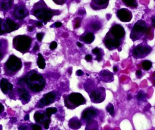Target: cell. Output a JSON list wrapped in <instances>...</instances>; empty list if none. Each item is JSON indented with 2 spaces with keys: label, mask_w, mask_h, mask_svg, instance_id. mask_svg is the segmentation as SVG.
Instances as JSON below:
<instances>
[{
  "label": "cell",
  "mask_w": 155,
  "mask_h": 130,
  "mask_svg": "<svg viewBox=\"0 0 155 130\" xmlns=\"http://www.w3.org/2000/svg\"><path fill=\"white\" fill-rule=\"evenodd\" d=\"M26 83L33 91L39 92L42 91L45 84V80L41 75L38 74L36 71H32L28 74L26 78Z\"/></svg>",
  "instance_id": "cell-1"
},
{
  "label": "cell",
  "mask_w": 155,
  "mask_h": 130,
  "mask_svg": "<svg viewBox=\"0 0 155 130\" xmlns=\"http://www.w3.org/2000/svg\"><path fill=\"white\" fill-rule=\"evenodd\" d=\"M148 30V26L147 23L142 19L138 20L134 24L130 35V38L134 42L139 40L144 36Z\"/></svg>",
  "instance_id": "cell-2"
},
{
  "label": "cell",
  "mask_w": 155,
  "mask_h": 130,
  "mask_svg": "<svg viewBox=\"0 0 155 130\" xmlns=\"http://www.w3.org/2000/svg\"><path fill=\"white\" fill-rule=\"evenodd\" d=\"M152 51V48L146 41H143L133 48L132 56L136 59H143L150 54Z\"/></svg>",
  "instance_id": "cell-3"
},
{
  "label": "cell",
  "mask_w": 155,
  "mask_h": 130,
  "mask_svg": "<svg viewBox=\"0 0 155 130\" xmlns=\"http://www.w3.org/2000/svg\"><path fill=\"white\" fill-rule=\"evenodd\" d=\"M31 40L26 36H17L13 39L15 48L19 52L24 53L28 50L31 46Z\"/></svg>",
  "instance_id": "cell-4"
},
{
  "label": "cell",
  "mask_w": 155,
  "mask_h": 130,
  "mask_svg": "<svg viewBox=\"0 0 155 130\" xmlns=\"http://www.w3.org/2000/svg\"><path fill=\"white\" fill-rule=\"evenodd\" d=\"M68 100L73 104L72 109H75L85 103V100L82 95L78 93H73L68 96Z\"/></svg>",
  "instance_id": "cell-5"
},
{
  "label": "cell",
  "mask_w": 155,
  "mask_h": 130,
  "mask_svg": "<svg viewBox=\"0 0 155 130\" xmlns=\"http://www.w3.org/2000/svg\"><path fill=\"white\" fill-rule=\"evenodd\" d=\"M6 66L8 69L12 71H17L22 67V61L17 57L12 55L7 60Z\"/></svg>",
  "instance_id": "cell-6"
},
{
  "label": "cell",
  "mask_w": 155,
  "mask_h": 130,
  "mask_svg": "<svg viewBox=\"0 0 155 130\" xmlns=\"http://www.w3.org/2000/svg\"><path fill=\"white\" fill-rule=\"evenodd\" d=\"M34 14L36 17L39 19H43L45 22H47L52 18L53 12L45 9H43L35 10Z\"/></svg>",
  "instance_id": "cell-7"
},
{
  "label": "cell",
  "mask_w": 155,
  "mask_h": 130,
  "mask_svg": "<svg viewBox=\"0 0 155 130\" xmlns=\"http://www.w3.org/2000/svg\"><path fill=\"white\" fill-rule=\"evenodd\" d=\"M117 16L121 21L129 22L133 18V14L130 10L128 9L122 8L117 12Z\"/></svg>",
  "instance_id": "cell-8"
},
{
  "label": "cell",
  "mask_w": 155,
  "mask_h": 130,
  "mask_svg": "<svg viewBox=\"0 0 155 130\" xmlns=\"http://www.w3.org/2000/svg\"><path fill=\"white\" fill-rule=\"evenodd\" d=\"M111 32L114 39L120 40L124 38L125 31L124 27L119 24L114 26L111 29Z\"/></svg>",
  "instance_id": "cell-9"
},
{
  "label": "cell",
  "mask_w": 155,
  "mask_h": 130,
  "mask_svg": "<svg viewBox=\"0 0 155 130\" xmlns=\"http://www.w3.org/2000/svg\"><path fill=\"white\" fill-rule=\"evenodd\" d=\"M56 94L54 92H50L44 95V97L40 101L38 107L42 108L45 106L51 104L55 100Z\"/></svg>",
  "instance_id": "cell-10"
},
{
  "label": "cell",
  "mask_w": 155,
  "mask_h": 130,
  "mask_svg": "<svg viewBox=\"0 0 155 130\" xmlns=\"http://www.w3.org/2000/svg\"><path fill=\"white\" fill-rule=\"evenodd\" d=\"M97 115V111L93 109H87L83 111L82 114V118L84 121H88L93 120Z\"/></svg>",
  "instance_id": "cell-11"
},
{
  "label": "cell",
  "mask_w": 155,
  "mask_h": 130,
  "mask_svg": "<svg viewBox=\"0 0 155 130\" xmlns=\"http://www.w3.org/2000/svg\"><path fill=\"white\" fill-rule=\"evenodd\" d=\"M19 28V27L18 24L10 19H7L6 20V23L4 24V30H5L6 32H11L15 30H18Z\"/></svg>",
  "instance_id": "cell-12"
},
{
  "label": "cell",
  "mask_w": 155,
  "mask_h": 130,
  "mask_svg": "<svg viewBox=\"0 0 155 130\" xmlns=\"http://www.w3.org/2000/svg\"><path fill=\"white\" fill-rule=\"evenodd\" d=\"M0 87L1 91L4 93L6 94L9 91H12L13 86L11 83L8 81L7 79L5 78H2L1 80Z\"/></svg>",
  "instance_id": "cell-13"
},
{
  "label": "cell",
  "mask_w": 155,
  "mask_h": 130,
  "mask_svg": "<svg viewBox=\"0 0 155 130\" xmlns=\"http://www.w3.org/2000/svg\"><path fill=\"white\" fill-rule=\"evenodd\" d=\"M34 119L37 122L39 123L44 124L45 122L47 119H49V118L46 116V113H40L39 112H36L34 114Z\"/></svg>",
  "instance_id": "cell-14"
},
{
  "label": "cell",
  "mask_w": 155,
  "mask_h": 130,
  "mask_svg": "<svg viewBox=\"0 0 155 130\" xmlns=\"http://www.w3.org/2000/svg\"><path fill=\"white\" fill-rule=\"evenodd\" d=\"M27 11L23 7H17L14 11L15 16L17 19H22L24 18L27 15Z\"/></svg>",
  "instance_id": "cell-15"
},
{
  "label": "cell",
  "mask_w": 155,
  "mask_h": 130,
  "mask_svg": "<svg viewBox=\"0 0 155 130\" xmlns=\"http://www.w3.org/2000/svg\"><path fill=\"white\" fill-rule=\"evenodd\" d=\"M68 126L71 129L77 130L80 128L81 122L78 118L75 117L69 120L68 122Z\"/></svg>",
  "instance_id": "cell-16"
},
{
  "label": "cell",
  "mask_w": 155,
  "mask_h": 130,
  "mask_svg": "<svg viewBox=\"0 0 155 130\" xmlns=\"http://www.w3.org/2000/svg\"><path fill=\"white\" fill-rule=\"evenodd\" d=\"M121 42V40L116 39H109L105 41V44L108 47H114L117 48L120 46Z\"/></svg>",
  "instance_id": "cell-17"
},
{
  "label": "cell",
  "mask_w": 155,
  "mask_h": 130,
  "mask_svg": "<svg viewBox=\"0 0 155 130\" xmlns=\"http://www.w3.org/2000/svg\"><path fill=\"white\" fill-rule=\"evenodd\" d=\"M20 97L26 101H27L30 99V95L28 92L24 88H19L18 89Z\"/></svg>",
  "instance_id": "cell-18"
},
{
  "label": "cell",
  "mask_w": 155,
  "mask_h": 130,
  "mask_svg": "<svg viewBox=\"0 0 155 130\" xmlns=\"http://www.w3.org/2000/svg\"><path fill=\"white\" fill-rule=\"evenodd\" d=\"M37 63L40 69H44L45 67V62L43 56L40 53L38 54V59Z\"/></svg>",
  "instance_id": "cell-19"
},
{
  "label": "cell",
  "mask_w": 155,
  "mask_h": 130,
  "mask_svg": "<svg viewBox=\"0 0 155 130\" xmlns=\"http://www.w3.org/2000/svg\"><path fill=\"white\" fill-rule=\"evenodd\" d=\"M101 93L98 91H94L92 92L90 95V97L92 100L95 101V103L99 101L101 99Z\"/></svg>",
  "instance_id": "cell-20"
},
{
  "label": "cell",
  "mask_w": 155,
  "mask_h": 130,
  "mask_svg": "<svg viewBox=\"0 0 155 130\" xmlns=\"http://www.w3.org/2000/svg\"><path fill=\"white\" fill-rule=\"evenodd\" d=\"M142 67L144 70L147 71L150 70L151 68L152 67V63L151 61L149 60H144L143 61L142 63Z\"/></svg>",
  "instance_id": "cell-21"
},
{
  "label": "cell",
  "mask_w": 155,
  "mask_h": 130,
  "mask_svg": "<svg viewBox=\"0 0 155 130\" xmlns=\"http://www.w3.org/2000/svg\"><path fill=\"white\" fill-rule=\"evenodd\" d=\"M122 1L126 6L133 7V8H137L138 7V3L137 1L135 0H126Z\"/></svg>",
  "instance_id": "cell-22"
},
{
  "label": "cell",
  "mask_w": 155,
  "mask_h": 130,
  "mask_svg": "<svg viewBox=\"0 0 155 130\" xmlns=\"http://www.w3.org/2000/svg\"><path fill=\"white\" fill-rule=\"evenodd\" d=\"M147 95L144 91L141 90L138 92L136 96L137 100L139 102H144L146 100Z\"/></svg>",
  "instance_id": "cell-23"
},
{
  "label": "cell",
  "mask_w": 155,
  "mask_h": 130,
  "mask_svg": "<svg viewBox=\"0 0 155 130\" xmlns=\"http://www.w3.org/2000/svg\"><path fill=\"white\" fill-rule=\"evenodd\" d=\"M94 39V36L92 33H89L84 37L83 40H84L86 43L90 44L93 42Z\"/></svg>",
  "instance_id": "cell-24"
},
{
  "label": "cell",
  "mask_w": 155,
  "mask_h": 130,
  "mask_svg": "<svg viewBox=\"0 0 155 130\" xmlns=\"http://www.w3.org/2000/svg\"><path fill=\"white\" fill-rule=\"evenodd\" d=\"M57 112V109L56 108H49L46 109V114L48 118L51 117L52 114H54Z\"/></svg>",
  "instance_id": "cell-25"
},
{
  "label": "cell",
  "mask_w": 155,
  "mask_h": 130,
  "mask_svg": "<svg viewBox=\"0 0 155 130\" xmlns=\"http://www.w3.org/2000/svg\"><path fill=\"white\" fill-rule=\"evenodd\" d=\"M85 130H98V125L97 122L94 121L93 127L91 124L89 122H87V125L86 126Z\"/></svg>",
  "instance_id": "cell-26"
},
{
  "label": "cell",
  "mask_w": 155,
  "mask_h": 130,
  "mask_svg": "<svg viewBox=\"0 0 155 130\" xmlns=\"http://www.w3.org/2000/svg\"><path fill=\"white\" fill-rule=\"evenodd\" d=\"M106 109L110 115L112 116H114L115 113H114V107L112 104H109L106 108Z\"/></svg>",
  "instance_id": "cell-27"
},
{
  "label": "cell",
  "mask_w": 155,
  "mask_h": 130,
  "mask_svg": "<svg viewBox=\"0 0 155 130\" xmlns=\"http://www.w3.org/2000/svg\"><path fill=\"white\" fill-rule=\"evenodd\" d=\"M12 5V1H8V4H6V3H5V2H2L1 3V8L3 9V10H6L8 9V8H9Z\"/></svg>",
  "instance_id": "cell-28"
},
{
  "label": "cell",
  "mask_w": 155,
  "mask_h": 130,
  "mask_svg": "<svg viewBox=\"0 0 155 130\" xmlns=\"http://www.w3.org/2000/svg\"><path fill=\"white\" fill-rule=\"evenodd\" d=\"M94 1L95 3H97V4L99 5H103V4H106V3L108 2V1H104V0H96V1Z\"/></svg>",
  "instance_id": "cell-29"
},
{
  "label": "cell",
  "mask_w": 155,
  "mask_h": 130,
  "mask_svg": "<svg viewBox=\"0 0 155 130\" xmlns=\"http://www.w3.org/2000/svg\"><path fill=\"white\" fill-rule=\"evenodd\" d=\"M50 119L49 118V119H47V120L45 121V122L44 123V128L45 129L47 130V129H49V125H50Z\"/></svg>",
  "instance_id": "cell-30"
},
{
  "label": "cell",
  "mask_w": 155,
  "mask_h": 130,
  "mask_svg": "<svg viewBox=\"0 0 155 130\" xmlns=\"http://www.w3.org/2000/svg\"><path fill=\"white\" fill-rule=\"evenodd\" d=\"M136 75L137 78H141V77L142 76V71L140 70H137L136 72Z\"/></svg>",
  "instance_id": "cell-31"
},
{
  "label": "cell",
  "mask_w": 155,
  "mask_h": 130,
  "mask_svg": "<svg viewBox=\"0 0 155 130\" xmlns=\"http://www.w3.org/2000/svg\"><path fill=\"white\" fill-rule=\"evenodd\" d=\"M57 47V44L56 42H54L51 43V44H50V49L51 50H54V49L56 48Z\"/></svg>",
  "instance_id": "cell-32"
},
{
  "label": "cell",
  "mask_w": 155,
  "mask_h": 130,
  "mask_svg": "<svg viewBox=\"0 0 155 130\" xmlns=\"http://www.w3.org/2000/svg\"><path fill=\"white\" fill-rule=\"evenodd\" d=\"M32 128L33 130H42V128L41 127H40V126L38 125H33L32 126Z\"/></svg>",
  "instance_id": "cell-33"
},
{
  "label": "cell",
  "mask_w": 155,
  "mask_h": 130,
  "mask_svg": "<svg viewBox=\"0 0 155 130\" xmlns=\"http://www.w3.org/2000/svg\"><path fill=\"white\" fill-rule=\"evenodd\" d=\"M37 39L39 41V42H41L42 39H43V35L41 33H38L36 35Z\"/></svg>",
  "instance_id": "cell-34"
},
{
  "label": "cell",
  "mask_w": 155,
  "mask_h": 130,
  "mask_svg": "<svg viewBox=\"0 0 155 130\" xmlns=\"http://www.w3.org/2000/svg\"><path fill=\"white\" fill-rule=\"evenodd\" d=\"M92 27L94 30H99V28H100L99 25L97 24H93L92 25Z\"/></svg>",
  "instance_id": "cell-35"
},
{
  "label": "cell",
  "mask_w": 155,
  "mask_h": 130,
  "mask_svg": "<svg viewBox=\"0 0 155 130\" xmlns=\"http://www.w3.org/2000/svg\"><path fill=\"white\" fill-rule=\"evenodd\" d=\"M2 21V19H0V35H3L6 32L5 31L2 30V28H1V24Z\"/></svg>",
  "instance_id": "cell-36"
},
{
  "label": "cell",
  "mask_w": 155,
  "mask_h": 130,
  "mask_svg": "<svg viewBox=\"0 0 155 130\" xmlns=\"http://www.w3.org/2000/svg\"><path fill=\"white\" fill-rule=\"evenodd\" d=\"M26 83V78H24L22 79L19 81V84H20V85H23Z\"/></svg>",
  "instance_id": "cell-37"
},
{
  "label": "cell",
  "mask_w": 155,
  "mask_h": 130,
  "mask_svg": "<svg viewBox=\"0 0 155 130\" xmlns=\"http://www.w3.org/2000/svg\"><path fill=\"white\" fill-rule=\"evenodd\" d=\"M151 21L152 26L155 28V15L152 16V17L151 18Z\"/></svg>",
  "instance_id": "cell-38"
},
{
  "label": "cell",
  "mask_w": 155,
  "mask_h": 130,
  "mask_svg": "<svg viewBox=\"0 0 155 130\" xmlns=\"http://www.w3.org/2000/svg\"><path fill=\"white\" fill-rule=\"evenodd\" d=\"M92 52L94 54H97V55L100 53V50L98 48H95L94 49Z\"/></svg>",
  "instance_id": "cell-39"
},
{
  "label": "cell",
  "mask_w": 155,
  "mask_h": 130,
  "mask_svg": "<svg viewBox=\"0 0 155 130\" xmlns=\"http://www.w3.org/2000/svg\"><path fill=\"white\" fill-rule=\"evenodd\" d=\"M55 3H56V4H58V5H62V4L64 3L65 2V1H63V0H56V1H54Z\"/></svg>",
  "instance_id": "cell-40"
},
{
  "label": "cell",
  "mask_w": 155,
  "mask_h": 130,
  "mask_svg": "<svg viewBox=\"0 0 155 130\" xmlns=\"http://www.w3.org/2000/svg\"><path fill=\"white\" fill-rule=\"evenodd\" d=\"M62 26V24L60 22H57L55 23V27L56 28L60 27L61 26Z\"/></svg>",
  "instance_id": "cell-41"
},
{
  "label": "cell",
  "mask_w": 155,
  "mask_h": 130,
  "mask_svg": "<svg viewBox=\"0 0 155 130\" xmlns=\"http://www.w3.org/2000/svg\"><path fill=\"white\" fill-rule=\"evenodd\" d=\"M83 74H84V72H83L82 71L80 70H79L77 71V75H79V76H81Z\"/></svg>",
  "instance_id": "cell-42"
},
{
  "label": "cell",
  "mask_w": 155,
  "mask_h": 130,
  "mask_svg": "<svg viewBox=\"0 0 155 130\" xmlns=\"http://www.w3.org/2000/svg\"><path fill=\"white\" fill-rule=\"evenodd\" d=\"M27 127L24 126H20L19 127V130H27Z\"/></svg>",
  "instance_id": "cell-43"
},
{
  "label": "cell",
  "mask_w": 155,
  "mask_h": 130,
  "mask_svg": "<svg viewBox=\"0 0 155 130\" xmlns=\"http://www.w3.org/2000/svg\"><path fill=\"white\" fill-rule=\"evenodd\" d=\"M80 26V21L79 19H78L76 21V22L75 25V27L76 28H78Z\"/></svg>",
  "instance_id": "cell-44"
},
{
  "label": "cell",
  "mask_w": 155,
  "mask_h": 130,
  "mask_svg": "<svg viewBox=\"0 0 155 130\" xmlns=\"http://www.w3.org/2000/svg\"><path fill=\"white\" fill-rule=\"evenodd\" d=\"M92 56L91 55H88L85 57L86 60L88 61H90L92 59Z\"/></svg>",
  "instance_id": "cell-45"
},
{
  "label": "cell",
  "mask_w": 155,
  "mask_h": 130,
  "mask_svg": "<svg viewBox=\"0 0 155 130\" xmlns=\"http://www.w3.org/2000/svg\"><path fill=\"white\" fill-rule=\"evenodd\" d=\"M4 108L3 105L0 103V113H1L4 111Z\"/></svg>",
  "instance_id": "cell-46"
},
{
  "label": "cell",
  "mask_w": 155,
  "mask_h": 130,
  "mask_svg": "<svg viewBox=\"0 0 155 130\" xmlns=\"http://www.w3.org/2000/svg\"><path fill=\"white\" fill-rule=\"evenodd\" d=\"M39 49V45H38L37 44H36V45H35V46L34 48V50H35V51H37V50H38Z\"/></svg>",
  "instance_id": "cell-47"
},
{
  "label": "cell",
  "mask_w": 155,
  "mask_h": 130,
  "mask_svg": "<svg viewBox=\"0 0 155 130\" xmlns=\"http://www.w3.org/2000/svg\"><path fill=\"white\" fill-rule=\"evenodd\" d=\"M97 60L98 61H100L101 60V55L100 53L98 54V56H97Z\"/></svg>",
  "instance_id": "cell-48"
},
{
  "label": "cell",
  "mask_w": 155,
  "mask_h": 130,
  "mask_svg": "<svg viewBox=\"0 0 155 130\" xmlns=\"http://www.w3.org/2000/svg\"><path fill=\"white\" fill-rule=\"evenodd\" d=\"M153 84H154V86L155 87V71L153 75Z\"/></svg>",
  "instance_id": "cell-49"
},
{
  "label": "cell",
  "mask_w": 155,
  "mask_h": 130,
  "mask_svg": "<svg viewBox=\"0 0 155 130\" xmlns=\"http://www.w3.org/2000/svg\"><path fill=\"white\" fill-rule=\"evenodd\" d=\"M24 120H26V121H27V120H28L29 119V115H26L25 117H24Z\"/></svg>",
  "instance_id": "cell-50"
},
{
  "label": "cell",
  "mask_w": 155,
  "mask_h": 130,
  "mask_svg": "<svg viewBox=\"0 0 155 130\" xmlns=\"http://www.w3.org/2000/svg\"><path fill=\"white\" fill-rule=\"evenodd\" d=\"M37 26H38V27L42 26V23L40 22H38L37 23Z\"/></svg>",
  "instance_id": "cell-51"
},
{
  "label": "cell",
  "mask_w": 155,
  "mask_h": 130,
  "mask_svg": "<svg viewBox=\"0 0 155 130\" xmlns=\"http://www.w3.org/2000/svg\"><path fill=\"white\" fill-rule=\"evenodd\" d=\"M33 28H34V27L33 26L29 27L28 28V30L29 31H32L33 30Z\"/></svg>",
  "instance_id": "cell-52"
},
{
  "label": "cell",
  "mask_w": 155,
  "mask_h": 130,
  "mask_svg": "<svg viewBox=\"0 0 155 130\" xmlns=\"http://www.w3.org/2000/svg\"><path fill=\"white\" fill-rule=\"evenodd\" d=\"M77 44L78 46H79V47H82V44L81 43H79V42H78L77 43Z\"/></svg>",
  "instance_id": "cell-53"
},
{
  "label": "cell",
  "mask_w": 155,
  "mask_h": 130,
  "mask_svg": "<svg viewBox=\"0 0 155 130\" xmlns=\"http://www.w3.org/2000/svg\"><path fill=\"white\" fill-rule=\"evenodd\" d=\"M113 71H114L115 72H117V71H118V68H117V67H114V68H113Z\"/></svg>",
  "instance_id": "cell-54"
},
{
  "label": "cell",
  "mask_w": 155,
  "mask_h": 130,
  "mask_svg": "<svg viewBox=\"0 0 155 130\" xmlns=\"http://www.w3.org/2000/svg\"><path fill=\"white\" fill-rule=\"evenodd\" d=\"M2 56H3V55H2V53H1V52L0 51V58H1V57H2Z\"/></svg>",
  "instance_id": "cell-55"
},
{
  "label": "cell",
  "mask_w": 155,
  "mask_h": 130,
  "mask_svg": "<svg viewBox=\"0 0 155 130\" xmlns=\"http://www.w3.org/2000/svg\"><path fill=\"white\" fill-rule=\"evenodd\" d=\"M87 75H88V76H89V74H87Z\"/></svg>",
  "instance_id": "cell-56"
},
{
  "label": "cell",
  "mask_w": 155,
  "mask_h": 130,
  "mask_svg": "<svg viewBox=\"0 0 155 130\" xmlns=\"http://www.w3.org/2000/svg\"><path fill=\"white\" fill-rule=\"evenodd\" d=\"M1 130V127H0V130Z\"/></svg>",
  "instance_id": "cell-57"
},
{
  "label": "cell",
  "mask_w": 155,
  "mask_h": 130,
  "mask_svg": "<svg viewBox=\"0 0 155 130\" xmlns=\"http://www.w3.org/2000/svg\"></svg>",
  "instance_id": "cell-58"
}]
</instances>
